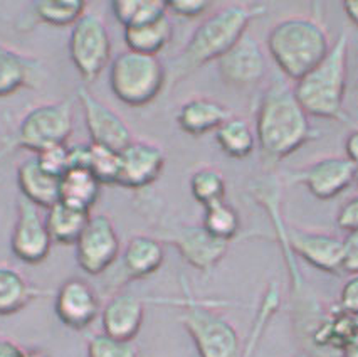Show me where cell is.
<instances>
[{
  "label": "cell",
  "mask_w": 358,
  "mask_h": 357,
  "mask_svg": "<svg viewBox=\"0 0 358 357\" xmlns=\"http://www.w3.org/2000/svg\"><path fill=\"white\" fill-rule=\"evenodd\" d=\"M336 307L343 312L358 317V275H350L345 285L341 286L338 305Z\"/></svg>",
  "instance_id": "8d00e7d4"
},
{
  "label": "cell",
  "mask_w": 358,
  "mask_h": 357,
  "mask_svg": "<svg viewBox=\"0 0 358 357\" xmlns=\"http://www.w3.org/2000/svg\"><path fill=\"white\" fill-rule=\"evenodd\" d=\"M185 298L180 322L192 337L201 357H244V346L236 327L224 315L215 312L209 302L192 297L189 286H184Z\"/></svg>",
  "instance_id": "5b68a950"
},
{
  "label": "cell",
  "mask_w": 358,
  "mask_h": 357,
  "mask_svg": "<svg viewBox=\"0 0 358 357\" xmlns=\"http://www.w3.org/2000/svg\"><path fill=\"white\" fill-rule=\"evenodd\" d=\"M231 111L217 99L197 97L185 102L177 113V123L185 134L201 136L217 130L226 120L231 118Z\"/></svg>",
  "instance_id": "ffe728a7"
},
{
  "label": "cell",
  "mask_w": 358,
  "mask_h": 357,
  "mask_svg": "<svg viewBox=\"0 0 358 357\" xmlns=\"http://www.w3.org/2000/svg\"><path fill=\"white\" fill-rule=\"evenodd\" d=\"M294 357H306V354H298V356H294Z\"/></svg>",
  "instance_id": "bcb514c9"
},
{
  "label": "cell",
  "mask_w": 358,
  "mask_h": 357,
  "mask_svg": "<svg viewBox=\"0 0 358 357\" xmlns=\"http://www.w3.org/2000/svg\"><path fill=\"white\" fill-rule=\"evenodd\" d=\"M173 36V26L169 15L153 20V22L141 24L124 29V43L128 49L135 52L157 56Z\"/></svg>",
  "instance_id": "cb8c5ba5"
},
{
  "label": "cell",
  "mask_w": 358,
  "mask_h": 357,
  "mask_svg": "<svg viewBox=\"0 0 358 357\" xmlns=\"http://www.w3.org/2000/svg\"><path fill=\"white\" fill-rule=\"evenodd\" d=\"M44 292L31 285L15 268L0 265V315H14Z\"/></svg>",
  "instance_id": "603a6c76"
},
{
  "label": "cell",
  "mask_w": 358,
  "mask_h": 357,
  "mask_svg": "<svg viewBox=\"0 0 358 357\" xmlns=\"http://www.w3.org/2000/svg\"><path fill=\"white\" fill-rule=\"evenodd\" d=\"M51 246L52 238L39 207L20 196L17 201V219L10 236L12 253L24 263L37 265L48 258Z\"/></svg>",
  "instance_id": "30bf717a"
},
{
  "label": "cell",
  "mask_w": 358,
  "mask_h": 357,
  "mask_svg": "<svg viewBox=\"0 0 358 357\" xmlns=\"http://www.w3.org/2000/svg\"><path fill=\"white\" fill-rule=\"evenodd\" d=\"M164 148L145 140H133L120 152L116 184L127 189H143L153 184L165 167Z\"/></svg>",
  "instance_id": "5bb4252c"
},
{
  "label": "cell",
  "mask_w": 358,
  "mask_h": 357,
  "mask_svg": "<svg viewBox=\"0 0 358 357\" xmlns=\"http://www.w3.org/2000/svg\"><path fill=\"white\" fill-rule=\"evenodd\" d=\"M215 140L220 150L232 159H244L251 155L257 142L256 132L249 125L248 120L234 115L215 130Z\"/></svg>",
  "instance_id": "4316f807"
},
{
  "label": "cell",
  "mask_w": 358,
  "mask_h": 357,
  "mask_svg": "<svg viewBox=\"0 0 358 357\" xmlns=\"http://www.w3.org/2000/svg\"><path fill=\"white\" fill-rule=\"evenodd\" d=\"M336 224L345 231L358 230V196L352 197L340 207L336 214Z\"/></svg>",
  "instance_id": "f35d334b"
},
{
  "label": "cell",
  "mask_w": 358,
  "mask_h": 357,
  "mask_svg": "<svg viewBox=\"0 0 358 357\" xmlns=\"http://www.w3.org/2000/svg\"><path fill=\"white\" fill-rule=\"evenodd\" d=\"M101 192V182L90 169H69L61 177V201L91 211Z\"/></svg>",
  "instance_id": "484cf974"
},
{
  "label": "cell",
  "mask_w": 358,
  "mask_h": 357,
  "mask_svg": "<svg viewBox=\"0 0 358 357\" xmlns=\"http://www.w3.org/2000/svg\"><path fill=\"white\" fill-rule=\"evenodd\" d=\"M54 310L66 327L85 330L101 315V302L96 290L86 280L69 278L56 292Z\"/></svg>",
  "instance_id": "7c38bea8"
},
{
  "label": "cell",
  "mask_w": 358,
  "mask_h": 357,
  "mask_svg": "<svg viewBox=\"0 0 358 357\" xmlns=\"http://www.w3.org/2000/svg\"><path fill=\"white\" fill-rule=\"evenodd\" d=\"M357 170V165L347 157H324L294 174L293 181L301 182L315 197L328 201L340 196L355 182Z\"/></svg>",
  "instance_id": "9a60e30c"
},
{
  "label": "cell",
  "mask_w": 358,
  "mask_h": 357,
  "mask_svg": "<svg viewBox=\"0 0 358 357\" xmlns=\"http://www.w3.org/2000/svg\"><path fill=\"white\" fill-rule=\"evenodd\" d=\"M348 81V34L340 32L330 52L316 68L293 86L299 105L308 115L343 120Z\"/></svg>",
  "instance_id": "3957f363"
},
{
  "label": "cell",
  "mask_w": 358,
  "mask_h": 357,
  "mask_svg": "<svg viewBox=\"0 0 358 357\" xmlns=\"http://www.w3.org/2000/svg\"><path fill=\"white\" fill-rule=\"evenodd\" d=\"M20 196L41 207H49L61 201V178L51 176L41 167L37 157L24 160L17 169Z\"/></svg>",
  "instance_id": "d6986e66"
},
{
  "label": "cell",
  "mask_w": 358,
  "mask_h": 357,
  "mask_svg": "<svg viewBox=\"0 0 358 357\" xmlns=\"http://www.w3.org/2000/svg\"><path fill=\"white\" fill-rule=\"evenodd\" d=\"M274 63L289 80H301L324 59L331 49L330 37L318 20L289 18L274 24L268 36Z\"/></svg>",
  "instance_id": "277c9868"
},
{
  "label": "cell",
  "mask_w": 358,
  "mask_h": 357,
  "mask_svg": "<svg viewBox=\"0 0 358 357\" xmlns=\"http://www.w3.org/2000/svg\"><path fill=\"white\" fill-rule=\"evenodd\" d=\"M165 250L160 239L148 234L133 236L123 251V272L128 280H141L160 270Z\"/></svg>",
  "instance_id": "44dd1931"
},
{
  "label": "cell",
  "mask_w": 358,
  "mask_h": 357,
  "mask_svg": "<svg viewBox=\"0 0 358 357\" xmlns=\"http://www.w3.org/2000/svg\"><path fill=\"white\" fill-rule=\"evenodd\" d=\"M202 226L215 238L231 243L241 230V218L234 206L226 201L203 207Z\"/></svg>",
  "instance_id": "f1b7e54d"
},
{
  "label": "cell",
  "mask_w": 358,
  "mask_h": 357,
  "mask_svg": "<svg viewBox=\"0 0 358 357\" xmlns=\"http://www.w3.org/2000/svg\"><path fill=\"white\" fill-rule=\"evenodd\" d=\"M103 332L111 337L133 340L145 318V302L128 292L115 293L101 309Z\"/></svg>",
  "instance_id": "ac0fdd59"
},
{
  "label": "cell",
  "mask_w": 358,
  "mask_h": 357,
  "mask_svg": "<svg viewBox=\"0 0 358 357\" xmlns=\"http://www.w3.org/2000/svg\"><path fill=\"white\" fill-rule=\"evenodd\" d=\"M166 241H170L177 248L190 267L202 273H209L215 268V265L226 256L229 250V241L212 236L206 227L202 226H180L172 231V234L166 236Z\"/></svg>",
  "instance_id": "e0dca14e"
},
{
  "label": "cell",
  "mask_w": 358,
  "mask_h": 357,
  "mask_svg": "<svg viewBox=\"0 0 358 357\" xmlns=\"http://www.w3.org/2000/svg\"><path fill=\"white\" fill-rule=\"evenodd\" d=\"M343 10L348 15V19L353 22V26L358 27V0H348V2H345Z\"/></svg>",
  "instance_id": "b9f144b4"
},
{
  "label": "cell",
  "mask_w": 358,
  "mask_h": 357,
  "mask_svg": "<svg viewBox=\"0 0 358 357\" xmlns=\"http://www.w3.org/2000/svg\"><path fill=\"white\" fill-rule=\"evenodd\" d=\"M74 130V110L69 98L44 103L27 111L14 136L15 147L37 153L68 144Z\"/></svg>",
  "instance_id": "52a82bcc"
},
{
  "label": "cell",
  "mask_w": 358,
  "mask_h": 357,
  "mask_svg": "<svg viewBox=\"0 0 358 357\" xmlns=\"http://www.w3.org/2000/svg\"><path fill=\"white\" fill-rule=\"evenodd\" d=\"M217 68L227 85L248 88L264 78L268 66L261 44L252 34L245 32L217 61Z\"/></svg>",
  "instance_id": "4fadbf2b"
},
{
  "label": "cell",
  "mask_w": 358,
  "mask_h": 357,
  "mask_svg": "<svg viewBox=\"0 0 358 357\" xmlns=\"http://www.w3.org/2000/svg\"><path fill=\"white\" fill-rule=\"evenodd\" d=\"M115 18L123 24V27L141 26V24L153 22V20L169 15L165 2L158 0H116L111 4Z\"/></svg>",
  "instance_id": "83f0119b"
},
{
  "label": "cell",
  "mask_w": 358,
  "mask_h": 357,
  "mask_svg": "<svg viewBox=\"0 0 358 357\" xmlns=\"http://www.w3.org/2000/svg\"><path fill=\"white\" fill-rule=\"evenodd\" d=\"M343 273L358 275V230L348 231L343 239Z\"/></svg>",
  "instance_id": "74e56055"
},
{
  "label": "cell",
  "mask_w": 358,
  "mask_h": 357,
  "mask_svg": "<svg viewBox=\"0 0 358 357\" xmlns=\"http://www.w3.org/2000/svg\"><path fill=\"white\" fill-rule=\"evenodd\" d=\"M74 246L79 268L93 276L108 272L122 250L115 224L106 214L91 216Z\"/></svg>",
  "instance_id": "9c48e42d"
},
{
  "label": "cell",
  "mask_w": 358,
  "mask_h": 357,
  "mask_svg": "<svg viewBox=\"0 0 358 357\" xmlns=\"http://www.w3.org/2000/svg\"><path fill=\"white\" fill-rule=\"evenodd\" d=\"M26 349H22L17 342L10 339L0 337V357H24Z\"/></svg>",
  "instance_id": "ab89813d"
},
{
  "label": "cell",
  "mask_w": 358,
  "mask_h": 357,
  "mask_svg": "<svg viewBox=\"0 0 358 357\" xmlns=\"http://www.w3.org/2000/svg\"><path fill=\"white\" fill-rule=\"evenodd\" d=\"M41 167L51 176L61 178L69 170V145H57L48 150L37 153Z\"/></svg>",
  "instance_id": "e575fe53"
},
{
  "label": "cell",
  "mask_w": 358,
  "mask_h": 357,
  "mask_svg": "<svg viewBox=\"0 0 358 357\" xmlns=\"http://www.w3.org/2000/svg\"><path fill=\"white\" fill-rule=\"evenodd\" d=\"M34 12L51 26H74L86 14V4L83 0H43L34 4Z\"/></svg>",
  "instance_id": "4dcf8cb0"
},
{
  "label": "cell",
  "mask_w": 358,
  "mask_h": 357,
  "mask_svg": "<svg viewBox=\"0 0 358 357\" xmlns=\"http://www.w3.org/2000/svg\"><path fill=\"white\" fill-rule=\"evenodd\" d=\"M87 357H140L138 347L133 340H122L105 334H94L87 340Z\"/></svg>",
  "instance_id": "d6a6232c"
},
{
  "label": "cell",
  "mask_w": 358,
  "mask_h": 357,
  "mask_svg": "<svg viewBox=\"0 0 358 357\" xmlns=\"http://www.w3.org/2000/svg\"><path fill=\"white\" fill-rule=\"evenodd\" d=\"M24 357H49L45 352L37 351V349H31V351H26V356Z\"/></svg>",
  "instance_id": "ee69618b"
},
{
  "label": "cell",
  "mask_w": 358,
  "mask_h": 357,
  "mask_svg": "<svg viewBox=\"0 0 358 357\" xmlns=\"http://www.w3.org/2000/svg\"><path fill=\"white\" fill-rule=\"evenodd\" d=\"M90 170L101 184H116L120 174V152L91 144Z\"/></svg>",
  "instance_id": "836d02e7"
},
{
  "label": "cell",
  "mask_w": 358,
  "mask_h": 357,
  "mask_svg": "<svg viewBox=\"0 0 358 357\" xmlns=\"http://www.w3.org/2000/svg\"><path fill=\"white\" fill-rule=\"evenodd\" d=\"M355 182H357V186H358V170H357V177H355Z\"/></svg>",
  "instance_id": "f6af8a7d"
},
{
  "label": "cell",
  "mask_w": 358,
  "mask_h": 357,
  "mask_svg": "<svg viewBox=\"0 0 358 357\" xmlns=\"http://www.w3.org/2000/svg\"><path fill=\"white\" fill-rule=\"evenodd\" d=\"M166 4V10L173 12L178 18L185 19H195L201 18L202 14H206L210 9L212 4L206 2V0H170Z\"/></svg>",
  "instance_id": "d590c367"
},
{
  "label": "cell",
  "mask_w": 358,
  "mask_h": 357,
  "mask_svg": "<svg viewBox=\"0 0 358 357\" xmlns=\"http://www.w3.org/2000/svg\"><path fill=\"white\" fill-rule=\"evenodd\" d=\"M226 177L215 167H201L190 177V192L203 207L226 201Z\"/></svg>",
  "instance_id": "f546056e"
},
{
  "label": "cell",
  "mask_w": 358,
  "mask_h": 357,
  "mask_svg": "<svg viewBox=\"0 0 358 357\" xmlns=\"http://www.w3.org/2000/svg\"><path fill=\"white\" fill-rule=\"evenodd\" d=\"M68 48L83 80H96L111 59V37L105 20L94 12H86L71 29Z\"/></svg>",
  "instance_id": "ba28073f"
},
{
  "label": "cell",
  "mask_w": 358,
  "mask_h": 357,
  "mask_svg": "<svg viewBox=\"0 0 358 357\" xmlns=\"http://www.w3.org/2000/svg\"><path fill=\"white\" fill-rule=\"evenodd\" d=\"M345 153H347V159L358 167V128L350 132L345 140Z\"/></svg>",
  "instance_id": "60d3db41"
},
{
  "label": "cell",
  "mask_w": 358,
  "mask_h": 357,
  "mask_svg": "<svg viewBox=\"0 0 358 357\" xmlns=\"http://www.w3.org/2000/svg\"><path fill=\"white\" fill-rule=\"evenodd\" d=\"M291 251L324 273H343V239L322 231L288 230Z\"/></svg>",
  "instance_id": "2e32d148"
},
{
  "label": "cell",
  "mask_w": 358,
  "mask_h": 357,
  "mask_svg": "<svg viewBox=\"0 0 358 357\" xmlns=\"http://www.w3.org/2000/svg\"><path fill=\"white\" fill-rule=\"evenodd\" d=\"M259 4H229L209 15L194 31L189 43L166 68L169 81L177 85L182 78L210 61H219L248 32L249 24L264 14Z\"/></svg>",
  "instance_id": "6da1fadb"
},
{
  "label": "cell",
  "mask_w": 358,
  "mask_h": 357,
  "mask_svg": "<svg viewBox=\"0 0 358 357\" xmlns=\"http://www.w3.org/2000/svg\"><path fill=\"white\" fill-rule=\"evenodd\" d=\"M280 305H281L280 285L273 281V284L268 285V288H266V292L261 298V304L257 307L256 317H254V322L251 327V334H249L248 342L244 344V357L252 356L254 349H256L257 344H259L266 327H268V323L271 322L274 314L280 310Z\"/></svg>",
  "instance_id": "1f68e13d"
},
{
  "label": "cell",
  "mask_w": 358,
  "mask_h": 357,
  "mask_svg": "<svg viewBox=\"0 0 358 357\" xmlns=\"http://www.w3.org/2000/svg\"><path fill=\"white\" fill-rule=\"evenodd\" d=\"M34 61L0 44V98L10 97L34 80Z\"/></svg>",
  "instance_id": "d4e9b609"
},
{
  "label": "cell",
  "mask_w": 358,
  "mask_h": 357,
  "mask_svg": "<svg viewBox=\"0 0 358 357\" xmlns=\"http://www.w3.org/2000/svg\"><path fill=\"white\" fill-rule=\"evenodd\" d=\"M76 97L81 103L91 144L122 152L127 145L135 140L130 127L127 125L122 116L103 102H99L86 86H79Z\"/></svg>",
  "instance_id": "8fae6325"
},
{
  "label": "cell",
  "mask_w": 358,
  "mask_h": 357,
  "mask_svg": "<svg viewBox=\"0 0 358 357\" xmlns=\"http://www.w3.org/2000/svg\"><path fill=\"white\" fill-rule=\"evenodd\" d=\"M341 357H358V335L345 346L341 351Z\"/></svg>",
  "instance_id": "7bdbcfd3"
},
{
  "label": "cell",
  "mask_w": 358,
  "mask_h": 357,
  "mask_svg": "<svg viewBox=\"0 0 358 357\" xmlns=\"http://www.w3.org/2000/svg\"><path fill=\"white\" fill-rule=\"evenodd\" d=\"M256 139L268 160H281L313 139L310 115L299 105L294 90L273 81L262 94L256 115Z\"/></svg>",
  "instance_id": "7a4b0ae2"
},
{
  "label": "cell",
  "mask_w": 358,
  "mask_h": 357,
  "mask_svg": "<svg viewBox=\"0 0 358 357\" xmlns=\"http://www.w3.org/2000/svg\"><path fill=\"white\" fill-rule=\"evenodd\" d=\"M166 81L169 73L158 56L128 49L120 52L110 66V88L120 102L130 106L152 103Z\"/></svg>",
  "instance_id": "8992f818"
},
{
  "label": "cell",
  "mask_w": 358,
  "mask_h": 357,
  "mask_svg": "<svg viewBox=\"0 0 358 357\" xmlns=\"http://www.w3.org/2000/svg\"><path fill=\"white\" fill-rule=\"evenodd\" d=\"M90 218V211L68 204L64 201H57L56 204L49 207L45 214V224H48L52 243L76 244Z\"/></svg>",
  "instance_id": "7402d4cb"
}]
</instances>
